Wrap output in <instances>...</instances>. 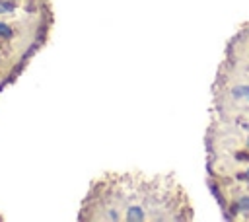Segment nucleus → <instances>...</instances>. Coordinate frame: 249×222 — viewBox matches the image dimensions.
<instances>
[{
    "label": "nucleus",
    "mask_w": 249,
    "mask_h": 222,
    "mask_svg": "<svg viewBox=\"0 0 249 222\" xmlns=\"http://www.w3.org/2000/svg\"><path fill=\"white\" fill-rule=\"evenodd\" d=\"M97 197L91 201H117V206L107 208L99 214L103 220H177L183 218L181 212V197L179 193L144 197L154 193L165 183L161 179H134L130 175H119L107 185L97 183Z\"/></svg>",
    "instance_id": "nucleus-1"
},
{
    "label": "nucleus",
    "mask_w": 249,
    "mask_h": 222,
    "mask_svg": "<svg viewBox=\"0 0 249 222\" xmlns=\"http://www.w3.org/2000/svg\"><path fill=\"white\" fill-rule=\"evenodd\" d=\"M6 10H10V4H4V2H0V12H6Z\"/></svg>",
    "instance_id": "nucleus-3"
},
{
    "label": "nucleus",
    "mask_w": 249,
    "mask_h": 222,
    "mask_svg": "<svg viewBox=\"0 0 249 222\" xmlns=\"http://www.w3.org/2000/svg\"><path fill=\"white\" fill-rule=\"evenodd\" d=\"M8 35H10V27L0 23V37H8Z\"/></svg>",
    "instance_id": "nucleus-2"
}]
</instances>
